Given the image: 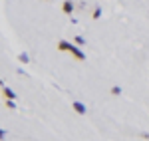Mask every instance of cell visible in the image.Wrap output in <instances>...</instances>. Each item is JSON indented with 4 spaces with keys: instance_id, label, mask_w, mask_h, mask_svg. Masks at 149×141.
Returning a JSON list of instances; mask_svg holds the SVG:
<instances>
[{
    "instance_id": "1",
    "label": "cell",
    "mask_w": 149,
    "mask_h": 141,
    "mask_svg": "<svg viewBox=\"0 0 149 141\" xmlns=\"http://www.w3.org/2000/svg\"><path fill=\"white\" fill-rule=\"evenodd\" d=\"M70 54H72L74 58L78 60V62H84V60H86V54H84V52H81V50H80L78 46H76V44L72 46V50H70Z\"/></svg>"
},
{
    "instance_id": "2",
    "label": "cell",
    "mask_w": 149,
    "mask_h": 141,
    "mask_svg": "<svg viewBox=\"0 0 149 141\" xmlns=\"http://www.w3.org/2000/svg\"><path fill=\"white\" fill-rule=\"evenodd\" d=\"M62 12L68 14V16H72V12H74V2H72V0H64V2H62Z\"/></svg>"
},
{
    "instance_id": "3",
    "label": "cell",
    "mask_w": 149,
    "mask_h": 141,
    "mask_svg": "<svg viewBox=\"0 0 149 141\" xmlns=\"http://www.w3.org/2000/svg\"><path fill=\"white\" fill-rule=\"evenodd\" d=\"M72 46H74V44L68 42V40H60V42H58V50H60V52H70Z\"/></svg>"
},
{
    "instance_id": "4",
    "label": "cell",
    "mask_w": 149,
    "mask_h": 141,
    "mask_svg": "<svg viewBox=\"0 0 149 141\" xmlns=\"http://www.w3.org/2000/svg\"><path fill=\"white\" fill-rule=\"evenodd\" d=\"M72 107H74V111H76V113H80V115H84V113L88 111V109H86V106H84V103H80V101H74V103H72Z\"/></svg>"
},
{
    "instance_id": "5",
    "label": "cell",
    "mask_w": 149,
    "mask_h": 141,
    "mask_svg": "<svg viewBox=\"0 0 149 141\" xmlns=\"http://www.w3.org/2000/svg\"><path fill=\"white\" fill-rule=\"evenodd\" d=\"M2 95H4V99H14V97H16V94L12 92L10 88H6V85L2 88Z\"/></svg>"
},
{
    "instance_id": "6",
    "label": "cell",
    "mask_w": 149,
    "mask_h": 141,
    "mask_svg": "<svg viewBox=\"0 0 149 141\" xmlns=\"http://www.w3.org/2000/svg\"><path fill=\"white\" fill-rule=\"evenodd\" d=\"M92 18H93V20H100V18H102V6H95V8H93Z\"/></svg>"
},
{
    "instance_id": "7",
    "label": "cell",
    "mask_w": 149,
    "mask_h": 141,
    "mask_svg": "<svg viewBox=\"0 0 149 141\" xmlns=\"http://www.w3.org/2000/svg\"><path fill=\"white\" fill-rule=\"evenodd\" d=\"M18 62H22V64H28V62H30V56H28L26 52H20V54H18Z\"/></svg>"
},
{
    "instance_id": "8",
    "label": "cell",
    "mask_w": 149,
    "mask_h": 141,
    "mask_svg": "<svg viewBox=\"0 0 149 141\" xmlns=\"http://www.w3.org/2000/svg\"><path fill=\"white\" fill-rule=\"evenodd\" d=\"M109 94L113 95V97H117V95H121V88H119V85H113V88L109 90Z\"/></svg>"
},
{
    "instance_id": "9",
    "label": "cell",
    "mask_w": 149,
    "mask_h": 141,
    "mask_svg": "<svg viewBox=\"0 0 149 141\" xmlns=\"http://www.w3.org/2000/svg\"><path fill=\"white\" fill-rule=\"evenodd\" d=\"M74 44H76V46H84V44H86V40H84L81 36H76V38H74Z\"/></svg>"
},
{
    "instance_id": "10",
    "label": "cell",
    "mask_w": 149,
    "mask_h": 141,
    "mask_svg": "<svg viewBox=\"0 0 149 141\" xmlns=\"http://www.w3.org/2000/svg\"><path fill=\"white\" fill-rule=\"evenodd\" d=\"M6 107H8V109H16V103H14V99H6Z\"/></svg>"
},
{
    "instance_id": "11",
    "label": "cell",
    "mask_w": 149,
    "mask_h": 141,
    "mask_svg": "<svg viewBox=\"0 0 149 141\" xmlns=\"http://www.w3.org/2000/svg\"><path fill=\"white\" fill-rule=\"evenodd\" d=\"M139 137H141V139H147V141H149V133H139Z\"/></svg>"
},
{
    "instance_id": "12",
    "label": "cell",
    "mask_w": 149,
    "mask_h": 141,
    "mask_svg": "<svg viewBox=\"0 0 149 141\" xmlns=\"http://www.w3.org/2000/svg\"><path fill=\"white\" fill-rule=\"evenodd\" d=\"M46 2H50V0H46Z\"/></svg>"
}]
</instances>
